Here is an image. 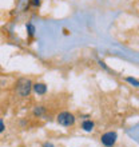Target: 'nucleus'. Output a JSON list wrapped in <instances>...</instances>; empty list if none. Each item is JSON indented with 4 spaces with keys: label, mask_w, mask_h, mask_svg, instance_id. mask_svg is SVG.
Listing matches in <instances>:
<instances>
[{
    "label": "nucleus",
    "mask_w": 139,
    "mask_h": 147,
    "mask_svg": "<svg viewBox=\"0 0 139 147\" xmlns=\"http://www.w3.org/2000/svg\"><path fill=\"white\" fill-rule=\"evenodd\" d=\"M26 31H27V38L30 42H32L35 38V34H36V27L34 26V23H31V22H28L27 24H26Z\"/></svg>",
    "instance_id": "obj_7"
},
{
    "label": "nucleus",
    "mask_w": 139,
    "mask_h": 147,
    "mask_svg": "<svg viewBox=\"0 0 139 147\" xmlns=\"http://www.w3.org/2000/svg\"><path fill=\"white\" fill-rule=\"evenodd\" d=\"M95 127H96V123L91 118H86V119H83L80 122V130L84 132H94Z\"/></svg>",
    "instance_id": "obj_6"
},
{
    "label": "nucleus",
    "mask_w": 139,
    "mask_h": 147,
    "mask_svg": "<svg viewBox=\"0 0 139 147\" xmlns=\"http://www.w3.org/2000/svg\"><path fill=\"white\" fill-rule=\"evenodd\" d=\"M98 64H99V67H101V68H103L104 71H108V72H112V71H111V68H110V67H108L107 64H106V63L103 62V60H101V59L98 60Z\"/></svg>",
    "instance_id": "obj_10"
},
{
    "label": "nucleus",
    "mask_w": 139,
    "mask_h": 147,
    "mask_svg": "<svg viewBox=\"0 0 139 147\" xmlns=\"http://www.w3.org/2000/svg\"><path fill=\"white\" fill-rule=\"evenodd\" d=\"M55 122H56V124H59V126H62L64 128L74 127L76 124V115L74 112L68 111V110H63V111L56 114Z\"/></svg>",
    "instance_id": "obj_2"
},
{
    "label": "nucleus",
    "mask_w": 139,
    "mask_h": 147,
    "mask_svg": "<svg viewBox=\"0 0 139 147\" xmlns=\"http://www.w3.org/2000/svg\"><path fill=\"white\" fill-rule=\"evenodd\" d=\"M123 79H124L126 82H127V83H130V84H131L132 87H135V88H138V87H139V82H138V79H136V78H132V76H124Z\"/></svg>",
    "instance_id": "obj_8"
},
{
    "label": "nucleus",
    "mask_w": 139,
    "mask_h": 147,
    "mask_svg": "<svg viewBox=\"0 0 139 147\" xmlns=\"http://www.w3.org/2000/svg\"><path fill=\"white\" fill-rule=\"evenodd\" d=\"M63 31H64V35H70V34H71V32H68L67 28H63Z\"/></svg>",
    "instance_id": "obj_13"
},
{
    "label": "nucleus",
    "mask_w": 139,
    "mask_h": 147,
    "mask_svg": "<svg viewBox=\"0 0 139 147\" xmlns=\"http://www.w3.org/2000/svg\"><path fill=\"white\" fill-rule=\"evenodd\" d=\"M48 92V86L44 82H34L32 83V94L38 96H44Z\"/></svg>",
    "instance_id": "obj_4"
},
{
    "label": "nucleus",
    "mask_w": 139,
    "mask_h": 147,
    "mask_svg": "<svg viewBox=\"0 0 139 147\" xmlns=\"http://www.w3.org/2000/svg\"><path fill=\"white\" fill-rule=\"evenodd\" d=\"M28 4L34 8H39L42 5V0H28Z\"/></svg>",
    "instance_id": "obj_9"
},
{
    "label": "nucleus",
    "mask_w": 139,
    "mask_h": 147,
    "mask_svg": "<svg viewBox=\"0 0 139 147\" xmlns=\"http://www.w3.org/2000/svg\"><path fill=\"white\" fill-rule=\"evenodd\" d=\"M32 83L30 78H20L15 84V94L20 99H27L32 94Z\"/></svg>",
    "instance_id": "obj_1"
},
{
    "label": "nucleus",
    "mask_w": 139,
    "mask_h": 147,
    "mask_svg": "<svg viewBox=\"0 0 139 147\" xmlns=\"http://www.w3.org/2000/svg\"><path fill=\"white\" fill-rule=\"evenodd\" d=\"M118 142V132L108 130L101 135V144L103 147H115Z\"/></svg>",
    "instance_id": "obj_3"
},
{
    "label": "nucleus",
    "mask_w": 139,
    "mask_h": 147,
    "mask_svg": "<svg viewBox=\"0 0 139 147\" xmlns=\"http://www.w3.org/2000/svg\"><path fill=\"white\" fill-rule=\"evenodd\" d=\"M5 128H7V127H5V123H4V120L0 118V135L5 132Z\"/></svg>",
    "instance_id": "obj_11"
},
{
    "label": "nucleus",
    "mask_w": 139,
    "mask_h": 147,
    "mask_svg": "<svg viewBox=\"0 0 139 147\" xmlns=\"http://www.w3.org/2000/svg\"><path fill=\"white\" fill-rule=\"evenodd\" d=\"M42 147H56L52 142H44V143H42Z\"/></svg>",
    "instance_id": "obj_12"
},
{
    "label": "nucleus",
    "mask_w": 139,
    "mask_h": 147,
    "mask_svg": "<svg viewBox=\"0 0 139 147\" xmlns=\"http://www.w3.org/2000/svg\"><path fill=\"white\" fill-rule=\"evenodd\" d=\"M47 112H48V109L44 105H35L31 110V115L38 119H46Z\"/></svg>",
    "instance_id": "obj_5"
}]
</instances>
